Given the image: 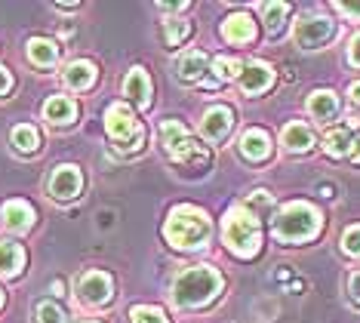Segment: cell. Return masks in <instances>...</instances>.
I'll return each instance as SVG.
<instances>
[{"label": "cell", "instance_id": "6da1fadb", "mask_svg": "<svg viewBox=\"0 0 360 323\" xmlns=\"http://www.w3.org/2000/svg\"><path fill=\"white\" fill-rule=\"evenodd\" d=\"M219 289H222V274L210 265H198V268H188L176 277L173 302L176 308H200L210 299H216Z\"/></svg>", "mask_w": 360, "mask_h": 323}, {"label": "cell", "instance_id": "7a4b0ae2", "mask_svg": "<svg viewBox=\"0 0 360 323\" xmlns=\"http://www.w3.org/2000/svg\"><path fill=\"white\" fill-rule=\"evenodd\" d=\"M163 234L179 250H200L212 234V222L207 219V213H200L198 206H176L169 213Z\"/></svg>", "mask_w": 360, "mask_h": 323}, {"label": "cell", "instance_id": "3957f363", "mask_svg": "<svg viewBox=\"0 0 360 323\" xmlns=\"http://www.w3.org/2000/svg\"><path fill=\"white\" fill-rule=\"evenodd\" d=\"M225 243L228 250L240 259H252L262 246V228L259 219L252 215L247 206H234L225 215Z\"/></svg>", "mask_w": 360, "mask_h": 323}, {"label": "cell", "instance_id": "277c9868", "mask_svg": "<svg viewBox=\"0 0 360 323\" xmlns=\"http://www.w3.org/2000/svg\"><path fill=\"white\" fill-rule=\"evenodd\" d=\"M321 231V213L311 203H286L283 210H277L274 215V234L283 240V243H299V240H308Z\"/></svg>", "mask_w": 360, "mask_h": 323}, {"label": "cell", "instance_id": "5b68a950", "mask_svg": "<svg viewBox=\"0 0 360 323\" xmlns=\"http://www.w3.org/2000/svg\"><path fill=\"white\" fill-rule=\"evenodd\" d=\"M160 145L169 154V160L188 170H203L210 160V154L188 136V129L179 120H163L160 123Z\"/></svg>", "mask_w": 360, "mask_h": 323}, {"label": "cell", "instance_id": "8992f818", "mask_svg": "<svg viewBox=\"0 0 360 323\" xmlns=\"http://www.w3.org/2000/svg\"><path fill=\"white\" fill-rule=\"evenodd\" d=\"M105 127H108V136L114 139V145H117L120 151H136V148H142V142H145L142 123L136 120L133 108L124 102H114L108 111H105Z\"/></svg>", "mask_w": 360, "mask_h": 323}, {"label": "cell", "instance_id": "52a82bcc", "mask_svg": "<svg viewBox=\"0 0 360 323\" xmlns=\"http://www.w3.org/2000/svg\"><path fill=\"white\" fill-rule=\"evenodd\" d=\"M335 34V22L326 15H302L296 25V44L302 49H321Z\"/></svg>", "mask_w": 360, "mask_h": 323}, {"label": "cell", "instance_id": "ba28073f", "mask_svg": "<svg viewBox=\"0 0 360 323\" xmlns=\"http://www.w3.org/2000/svg\"><path fill=\"white\" fill-rule=\"evenodd\" d=\"M111 289H114V284L105 271H89V274L77 280V296L86 305H105L111 299Z\"/></svg>", "mask_w": 360, "mask_h": 323}, {"label": "cell", "instance_id": "9c48e42d", "mask_svg": "<svg viewBox=\"0 0 360 323\" xmlns=\"http://www.w3.org/2000/svg\"><path fill=\"white\" fill-rule=\"evenodd\" d=\"M80 188H84V176H80V170L71 167V163L59 167L50 179V194L56 201H71V197L80 194Z\"/></svg>", "mask_w": 360, "mask_h": 323}, {"label": "cell", "instance_id": "30bf717a", "mask_svg": "<svg viewBox=\"0 0 360 323\" xmlns=\"http://www.w3.org/2000/svg\"><path fill=\"white\" fill-rule=\"evenodd\" d=\"M234 123V111L228 105H212L207 114H203V123H200V132L207 142H222L225 132L231 129Z\"/></svg>", "mask_w": 360, "mask_h": 323}, {"label": "cell", "instance_id": "8fae6325", "mask_svg": "<svg viewBox=\"0 0 360 323\" xmlns=\"http://www.w3.org/2000/svg\"><path fill=\"white\" fill-rule=\"evenodd\" d=\"M222 37L228 44H237V46L252 44V40H256V22H252L247 13H231L222 25Z\"/></svg>", "mask_w": 360, "mask_h": 323}, {"label": "cell", "instance_id": "7c38bea8", "mask_svg": "<svg viewBox=\"0 0 360 323\" xmlns=\"http://www.w3.org/2000/svg\"><path fill=\"white\" fill-rule=\"evenodd\" d=\"M271 84H274V71H271V65H265V62H252L240 71V89L250 96L262 93V89H268Z\"/></svg>", "mask_w": 360, "mask_h": 323}, {"label": "cell", "instance_id": "4fadbf2b", "mask_svg": "<svg viewBox=\"0 0 360 323\" xmlns=\"http://www.w3.org/2000/svg\"><path fill=\"white\" fill-rule=\"evenodd\" d=\"M207 68H210V59L203 53H198V49H188V53H182L176 62V74H179V80H185V84H198V80H203Z\"/></svg>", "mask_w": 360, "mask_h": 323}, {"label": "cell", "instance_id": "5bb4252c", "mask_svg": "<svg viewBox=\"0 0 360 323\" xmlns=\"http://www.w3.org/2000/svg\"><path fill=\"white\" fill-rule=\"evenodd\" d=\"M0 215H4V225L15 231V234H22V231H28L34 225V210H31L25 201H6Z\"/></svg>", "mask_w": 360, "mask_h": 323}, {"label": "cell", "instance_id": "9a60e30c", "mask_svg": "<svg viewBox=\"0 0 360 323\" xmlns=\"http://www.w3.org/2000/svg\"><path fill=\"white\" fill-rule=\"evenodd\" d=\"M281 142L286 151H308L311 145H314V132H311L308 123H302V120H292V123H286L283 132H281Z\"/></svg>", "mask_w": 360, "mask_h": 323}, {"label": "cell", "instance_id": "2e32d148", "mask_svg": "<svg viewBox=\"0 0 360 323\" xmlns=\"http://www.w3.org/2000/svg\"><path fill=\"white\" fill-rule=\"evenodd\" d=\"M44 118L56 123V127H68V123H75V118H77V102L68 96H53L50 102L44 105Z\"/></svg>", "mask_w": 360, "mask_h": 323}, {"label": "cell", "instance_id": "e0dca14e", "mask_svg": "<svg viewBox=\"0 0 360 323\" xmlns=\"http://www.w3.org/2000/svg\"><path fill=\"white\" fill-rule=\"evenodd\" d=\"M240 151L247 160H265L271 154V136L265 129H247L240 139Z\"/></svg>", "mask_w": 360, "mask_h": 323}, {"label": "cell", "instance_id": "ac0fdd59", "mask_svg": "<svg viewBox=\"0 0 360 323\" xmlns=\"http://www.w3.org/2000/svg\"><path fill=\"white\" fill-rule=\"evenodd\" d=\"M124 93L129 99H136L139 105H148L151 102V77H148V71L145 68H133L127 74V80H124Z\"/></svg>", "mask_w": 360, "mask_h": 323}, {"label": "cell", "instance_id": "d6986e66", "mask_svg": "<svg viewBox=\"0 0 360 323\" xmlns=\"http://www.w3.org/2000/svg\"><path fill=\"white\" fill-rule=\"evenodd\" d=\"M25 268V250L13 240H4L0 243V277H15Z\"/></svg>", "mask_w": 360, "mask_h": 323}, {"label": "cell", "instance_id": "ffe728a7", "mask_svg": "<svg viewBox=\"0 0 360 323\" xmlns=\"http://www.w3.org/2000/svg\"><path fill=\"white\" fill-rule=\"evenodd\" d=\"M308 111L314 120H333L335 111H339V99H335V93H330V89H321V93H314L308 99Z\"/></svg>", "mask_w": 360, "mask_h": 323}, {"label": "cell", "instance_id": "44dd1931", "mask_svg": "<svg viewBox=\"0 0 360 323\" xmlns=\"http://www.w3.org/2000/svg\"><path fill=\"white\" fill-rule=\"evenodd\" d=\"M65 84L71 89H89L96 84V65L93 62H71L65 68Z\"/></svg>", "mask_w": 360, "mask_h": 323}, {"label": "cell", "instance_id": "7402d4cb", "mask_svg": "<svg viewBox=\"0 0 360 323\" xmlns=\"http://www.w3.org/2000/svg\"><path fill=\"white\" fill-rule=\"evenodd\" d=\"M28 59L40 65V68H50L59 59V46L46 37H34V40H28Z\"/></svg>", "mask_w": 360, "mask_h": 323}, {"label": "cell", "instance_id": "603a6c76", "mask_svg": "<svg viewBox=\"0 0 360 323\" xmlns=\"http://www.w3.org/2000/svg\"><path fill=\"white\" fill-rule=\"evenodd\" d=\"M351 145H354V139H351V123L330 129V132H326V139H323V148H326V154H330V157H342Z\"/></svg>", "mask_w": 360, "mask_h": 323}, {"label": "cell", "instance_id": "cb8c5ba5", "mask_svg": "<svg viewBox=\"0 0 360 323\" xmlns=\"http://www.w3.org/2000/svg\"><path fill=\"white\" fill-rule=\"evenodd\" d=\"M10 139H13L15 151H22V154H34L37 148H40V132L31 127V123H22V127H15Z\"/></svg>", "mask_w": 360, "mask_h": 323}, {"label": "cell", "instance_id": "d4e9b609", "mask_svg": "<svg viewBox=\"0 0 360 323\" xmlns=\"http://www.w3.org/2000/svg\"><path fill=\"white\" fill-rule=\"evenodd\" d=\"M262 13H265V28L271 31V34H281L290 6H286V4H265V6H262Z\"/></svg>", "mask_w": 360, "mask_h": 323}, {"label": "cell", "instance_id": "484cf974", "mask_svg": "<svg viewBox=\"0 0 360 323\" xmlns=\"http://www.w3.org/2000/svg\"><path fill=\"white\" fill-rule=\"evenodd\" d=\"M188 34H191V25H188L185 19H167L163 22V40H167L169 46H179Z\"/></svg>", "mask_w": 360, "mask_h": 323}, {"label": "cell", "instance_id": "4316f807", "mask_svg": "<svg viewBox=\"0 0 360 323\" xmlns=\"http://www.w3.org/2000/svg\"><path fill=\"white\" fill-rule=\"evenodd\" d=\"M212 71L219 74V84H222V80H234L237 71H243V65L231 59V56H216V59H212Z\"/></svg>", "mask_w": 360, "mask_h": 323}, {"label": "cell", "instance_id": "83f0119b", "mask_svg": "<svg viewBox=\"0 0 360 323\" xmlns=\"http://www.w3.org/2000/svg\"><path fill=\"white\" fill-rule=\"evenodd\" d=\"M34 323H65V311L56 302H40L34 308Z\"/></svg>", "mask_w": 360, "mask_h": 323}, {"label": "cell", "instance_id": "f1b7e54d", "mask_svg": "<svg viewBox=\"0 0 360 323\" xmlns=\"http://www.w3.org/2000/svg\"><path fill=\"white\" fill-rule=\"evenodd\" d=\"M129 317H133V323H169L163 317V311L148 308V305H136V308L129 311Z\"/></svg>", "mask_w": 360, "mask_h": 323}, {"label": "cell", "instance_id": "f546056e", "mask_svg": "<svg viewBox=\"0 0 360 323\" xmlns=\"http://www.w3.org/2000/svg\"><path fill=\"white\" fill-rule=\"evenodd\" d=\"M243 206H247V210L259 219V213H268V210H271V194H268V191H252V197H250V201L243 203Z\"/></svg>", "mask_w": 360, "mask_h": 323}, {"label": "cell", "instance_id": "4dcf8cb0", "mask_svg": "<svg viewBox=\"0 0 360 323\" xmlns=\"http://www.w3.org/2000/svg\"><path fill=\"white\" fill-rule=\"evenodd\" d=\"M342 250L348 255H360V225H351L345 234H342Z\"/></svg>", "mask_w": 360, "mask_h": 323}, {"label": "cell", "instance_id": "1f68e13d", "mask_svg": "<svg viewBox=\"0 0 360 323\" xmlns=\"http://www.w3.org/2000/svg\"><path fill=\"white\" fill-rule=\"evenodd\" d=\"M348 59H351V65H357V68H360V34H354V37H351V46H348Z\"/></svg>", "mask_w": 360, "mask_h": 323}, {"label": "cell", "instance_id": "d6a6232c", "mask_svg": "<svg viewBox=\"0 0 360 323\" xmlns=\"http://www.w3.org/2000/svg\"><path fill=\"white\" fill-rule=\"evenodd\" d=\"M10 87H13V74L6 71V68H0V96H4Z\"/></svg>", "mask_w": 360, "mask_h": 323}, {"label": "cell", "instance_id": "836d02e7", "mask_svg": "<svg viewBox=\"0 0 360 323\" xmlns=\"http://www.w3.org/2000/svg\"><path fill=\"white\" fill-rule=\"evenodd\" d=\"M335 10L348 13V15H357V19H360V4H335Z\"/></svg>", "mask_w": 360, "mask_h": 323}, {"label": "cell", "instance_id": "e575fe53", "mask_svg": "<svg viewBox=\"0 0 360 323\" xmlns=\"http://www.w3.org/2000/svg\"><path fill=\"white\" fill-rule=\"evenodd\" d=\"M351 293H354V299L360 302V274H351Z\"/></svg>", "mask_w": 360, "mask_h": 323}, {"label": "cell", "instance_id": "d590c367", "mask_svg": "<svg viewBox=\"0 0 360 323\" xmlns=\"http://www.w3.org/2000/svg\"><path fill=\"white\" fill-rule=\"evenodd\" d=\"M348 93H351V102H354V105H360V80H357V84H351V89H348Z\"/></svg>", "mask_w": 360, "mask_h": 323}, {"label": "cell", "instance_id": "8d00e7d4", "mask_svg": "<svg viewBox=\"0 0 360 323\" xmlns=\"http://www.w3.org/2000/svg\"><path fill=\"white\" fill-rule=\"evenodd\" d=\"M351 160L360 163V139H354V148H351Z\"/></svg>", "mask_w": 360, "mask_h": 323}, {"label": "cell", "instance_id": "74e56055", "mask_svg": "<svg viewBox=\"0 0 360 323\" xmlns=\"http://www.w3.org/2000/svg\"><path fill=\"white\" fill-rule=\"evenodd\" d=\"M0 305H4V293H0Z\"/></svg>", "mask_w": 360, "mask_h": 323}]
</instances>
